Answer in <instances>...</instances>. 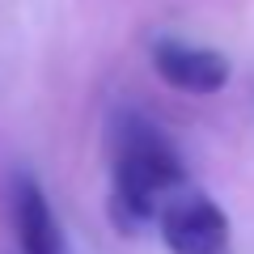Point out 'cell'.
<instances>
[{
  "mask_svg": "<svg viewBox=\"0 0 254 254\" xmlns=\"http://www.w3.org/2000/svg\"><path fill=\"white\" fill-rule=\"evenodd\" d=\"M153 68L178 93H220L229 85V60L208 47H190L178 38H161L153 47Z\"/></svg>",
  "mask_w": 254,
  "mask_h": 254,
  "instance_id": "obj_3",
  "label": "cell"
},
{
  "mask_svg": "<svg viewBox=\"0 0 254 254\" xmlns=\"http://www.w3.org/2000/svg\"><path fill=\"white\" fill-rule=\"evenodd\" d=\"M182 187V161L148 119L127 110L115 127V208L127 225L157 220L161 203Z\"/></svg>",
  "mask_w": 254,
  "mask_h": 254,
  "instance_id": "obj_1",
  "label": "cell"
},
{
  "mask_svg": "<svg viewBox=\"0 0 254 254\" xmlns=\"http://www.w3.org/2000/svg\"><path fill=\"white\" fill-rule=\"evenodd\" d=\"M9 216H13V237L21 254H64V233L47 203L43 187L30 174H13L9 182Z\"/></svg>",
  "mask_w": 254,
  "mask_h": 254,
  "instance_id": "obj_4",
  "label": "cell"
},
{
  "mask_svg": "<svg viewBox=\"0 0 254 254\" xmlns=\"http://www.w3.org/2000/svg\"><path fill=\"white\" fill-rule=\"evenodd\" d=\"M157 225L174 254H229V216L203 190L170 195L157 212Z\"/></svg>",
  "mask_w": 254,
  "mask_h": 254,
  "instance_id": "obj_2",
  "label": "cell"
}]
</instances>
